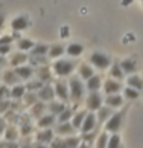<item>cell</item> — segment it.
<instances>
[{
	"label": "cell",
	"instance_id": "obj_1",
	"mask_svg": "<svg viewBox=\"0 0 143 148\" xmlns=\"http://www.w3.org/2000/svg\"><path fill=\"white\" fill-rule=\"evenodd\" d=\"M84 90H85V87L79 76H72L69 79V93H70V99L73 102H79L82 99Z\"/></svg>",
	"mask_w": 143,
	"mask_h": 148
},
{
	"label": "cell",
	"instance_id": "obj_2",
	"mask_svg": "<svg viewBox=\"0 0 143 148\" xmlns=\"http://www.w3.org/2000/svg\"><path fill=\"white\" fill-rule=\"evenodd\" d=\"M52 69H53L55 75L64 78V76H69L76 69V61H72V60H59L58 58L57 61L53 63Z\"/></svg>",
	"mask_w": 143,
	"mask_h": 148
},
{
	"label": "cell",
	"instance_id": "obj_3",
	"mask_svg": "<svg viewBox=\"0 0 143 148\" xmlns=\"http://www.w3.org/2000/svg\"><path fill=\"white\" fill-rule=\"evenodd\" d=\"M125 113H126V110H122V112L113 113L111 116H110V119L104 124V125H105V131H107V133H119L120 128H122V124H123Z\"/></svg>",
	"mask_w": 143,
	"mask_h": 148
},
{
	"label": "cell",
	"instance_id": "obj_4",
	"mask_svg": "<svg viewBox=\"0 0 143 148\" xmlns=\"http://www.w3.org/2000/svg\"><path fill=\"white\" fill-rule=\"evenodd\" d=\"M90 63H91V66H95V67L99 69V70H105L111 66V58H110L107 53L93 52L90 55Z\"/></svg>",
	"mask_w": 143,
	"mask_h": 148
},
{
	"label": "cell",
	"instance_id": "obj_5",
	"mask_svg": "<svg viewBox=\"0 0 143 148\" xmlns=\"http://www.w3.org/2000/svg\"><path fill=\"white\" fill-rule=\"evenodd\" d=\"M85 106L89 112H97L104 106V98L101 96L99 92H90V95L85 99Z\"/></svg>",
	"mask_w": 143,
	"mask_h": 148
},
{
	"label": "cell",
	"instance_id": "obj_6",
	"mask_svg": "<svg viewBox=\"0 0 143 148\" xmlns=\"http://www.w3.org/2000/svg\"><path fill=\"white\" fill-rule=\"evenodd\" d=\"M53 89H55V96L58 98L59 101L63 102H67L70 99V93H69V83L65 81H57L53 84Z\"/></svg>",
	"mask_w": 143,
	"mask_h": 148
},
{
	"label": "cell",
	"instance_id": "obj_7",
	"mask_svg": "<svg viewBox=\"0 0 143 148\" xmlns=\"http://www.w3.org/2000/svg\"><path fill=\"white\" fill-rule=\"evenodd\" d=\"M37 95H38V99L40 101H43V102H50V101H53L55 98V89H53V86H50L49 83H46V84H43V87L40 90L37 92Z\"/></svg>",
	"mask_w": 143,
	"mask_h": 148
},
{
	"label": "cell",
	"instance_id": "obj_8",
	"mask_svg": "<svg viewBox=\"0 0 143 148\" xmlns=\"http://www.w3.org/2000/svg\"><path fill=\"white\" fill-rule=\"evenodd\" d=\"M97 127V118H96V114L95 112H89L87 113V116L84 119V122H82L81 125V133H89V131H95Z\"/></svg>",
	"mask_w": 143,
	"mask_h": 148
},
{
	"label": "cell",
	"instance_id": "obj_9",
	"mask_svg": "<svg viewBox=\"0 0 143 148\" xmlns=\"http://www.w3.org/2000/svg\"><path fill=\"white\" fill-rule=\"evenodd\" d=\"M53 138H55V131L52 128H41V131H38V133L35 134L37 142L46 144V145L50 144V142L53 140Z\"/></svg>",
	"mask_w": 143,
	"mask_h": 148
},
{
	"label": "cell",
	"instance_id": "obj_10",
	"mask_svg": "<svg viewBox=\"0 0 143 148\" xmlns=\"http://www.w3.org/2000/svg\"><path fill=\"white\" fill-rule=\"evenodd\" d=\"M102 87H104V92H105L107 95H114V93H119L120 92L122 84H120V81L111 78V79H107Z\"/></svg>",
	"mask_w": 143,
	"mask_h": 148
},
{
	"label": "cell",
	"instance_id": "obj_11",
	"mask_svg": "<svg viewBox=\"0 0 143 148\" xmlns=\"http://www.w3.org/2000/svg\"><path fill=\"white\" fill-rule=\"evenodd\" d=\"M55 124H57V116L52 113H49V114L44 113L41 118H38V122H37V125L40 128H52Z\"/></svg>",
	"mask_w": 143,
	"mask_h": 148
},
{
	"label": "cell",
	"instance_id": "obj_12",
	"mask_svg": "<svg viewBox=\"0 0 143 148\" xmlns=\"http://www.w3.org/2000/svg\"><path fill=\"white\" fill-rule=\"evenodd\" d=\"M55 133L58 136H72L75 134V127L72 125V122H61L57 125V128H55Z\"/></svg>",
	"mask_w": 143,
	"mask_h": 148
},
{
	"label": "cell",
	"instance_id": "obj_13",
	"mask_svg": "<svg viewBox=\"0 0 143 148\" xmlns=\"http://www.w3.org/2000/svg\"><path fill=\"white\" fill-rule=\"evenodd\" d=\"M15 73H17L20 76V79H23V81H27V79H31L32 78V75H34V67L32 66H18V67H15Z\"/></svg>",
	"mask_w": 143,
	"mask_h": 148
},
{
	"label": "cell",
	"instance_id": "obj_14",
	"mask_svg": "<svg viewBox=\"0 0 143 148\" xmlns=\"http://www.w3.org/2000/svg\"><path fill=\"white\" fill-rule=\"evenodd\" d=\"M105 106L111 107V108H119L123 106V98L119 95V93H114V95H107V98L104 99Z\"/></svg>",
	"mask_w": 143,
	"mask_h": 148
},
{
	"label": "cell",
	"instance_id": "obj_15",
	"mask_svg": "<svg viewBox=\"0 0 143 148\" xmlns=\"http://www.w3.org/2000/svg\"><path fill=\"white\" fill-rule=\"evenodd\" d=\"M29 108H31V116L38 119V118H41L43 114L46 113V110H47V104L43 102V101H38V102L34 104V106H31Z\"/></svg>",
	"mask_w": 143,
	"mask_h": 148
},
{
	"label": "cell",
	"instance_id": "obj_16",
	"mask_svg": "<svg viewBox=\"0 0 143 148\" xmlns=\"http://www.w3.org/2000/svg\"><path fill=\"white\" fill-rule=\"evenodd\" d=\"M27 26H29V21L25 15H18V17H15L12 21H11V28H12L15 32H20V31H25L27 29Z\"/></svg>",
	"mask_w": 143,
	"mask_h": 148
},
{
	"label": "cell",
	"instance_id": "obj_17",
	"mask_svg": "<svg viewBox=\"0 0 143 148\" xmlns=\"http://www.w3.org/2000/svg\"><path fill=\"white\" fill-rule=\"evenodd\" d=\"M113 113H114V112H113V108H111V107H108V106H102V107L96 112L97 122H99V124H105Z\"/></svg>",
	"mask_w": 143,
	"mask_h": 148
},
{
	"label": "cell",
	"instance_id": "obj_18",
	"mask_svg": "<svg viewBox=\"0 0 143 148\" xmlns=\"http://www.w3.org/2000/svg\"><path fill=\"white\" fill-rule=\"evenodd\" d=\"M18 136H20V133H18V130H17L15 125H6V128H5V131H3L5 140L6 142H15L18 139Z\"/></svg>",
	"mask_w": 143,
	"mask_h": 148
},
{
	"label": "cell",
	"instance_id": "obj_19",
	"mask_svg": "<svg viewBox=\"0 0 143 148\" xmlns=\"http://www.w3.org/2000/svg\"><path fill=\"white\" fill-rule=\"evenodd\" d=\"M27 60H29V57L26 55V52H15V53L11 55L9 64L14 66V67H18V66H23Z\"/></svg>",
	"mask_w": 143,
	"mask_h": 148
},
{
	"label": "cell",
	"instance_id": "obj_20",
	"mask_svg": "<svg viewBox=\"0 0 143 148\" xmlns=\"http://www.w3.org/2000/svg\"><path fill=\"white\" fill-rule=\"evenodd\" d=\"M78 73H79V78L87 81L89 78H91V76L95 75V70H93V66L87 64V63H81L79 67H78Z\"/></svg>",
	"mask_w": 143,
	"mask_h": 148
},
{
	"label": "cell",
	"instance_id": "obj_21",
	"mask_svg": "<svg viewBox=\"0 0 143 148\" xmlns=\"http://www.w3.org/2000/svg\"><path fill=\"white\" fill-rule=\"evenodd\" d=\"M2 78H3V83L6 86H15L20 83V76L15 73V70H6L2 75Z\"/></svg>",
	"mask_w": 143,
	"mask_h": 148
},
{
	"label": "cell",
	"instance_id": "obj_22",
	"mask_svg": "<svg viewBox=\"0 0 143 148\" xmlns=\"http://www.w3.org/2000/svg\"><path fill=\"white\" fill-rule=\"evenodd\" d=\"M102 87V79L99 75H93L91 78L87 79L85 89H89L90 92H99V89Z\"/></svg>",
	"mask_w": 143,
	"mask_h": 148
},
{
	"label": "cell",
	"instance_id": "obj_23",
	"mask_svg": "<svg viewBox=\"0 0 143 148\" xmlns=\"http://www.w3.org/2000/svg\"><path fill=\"white\" fill-rule=\"evenodd\" d=\"M87 113H89L87 110H79V112L73 113V116H72L70 122H72V125L75 127V130H79V128H81V125H82V122H84Z\"/></svg>",
	"mask_w": 143,
	"mask_h": 148
},
{
	"label": "cell",
	"instance_id": "obj_24",
	"mask_svg": "<svg viewBox=\"0 0 143 148\" xmlns=\"http://www.w3.org/2000/svg\"><path fill=\"white\" fill-rule=\"evenodd\" d=\"M37 75H38V79L43 81V83H49V81H52V72L50 69L47 67V64L44 66H40V67L37 69Z\"/></svg>",
	"mask_w": 143,
	"mask_h": 148
},
{
	"label": "cell",
	"instance_id": "obj_25",
	"mask_svg": "<svg viewBox=\"0 0 143 148\" xmlns=\"http://www.w3.org/2000/svg\"><path fill=\"white\" fill-rule=\"evenodd\" d=\"M65 108V104L63 102V101H50V102H47V110H49V113H52V114H55V116H58L59 113H61L63 110Z\"/></svg>",
	"mask_w": 143,
	"mask_h": 148
},
{
	"label": "cell",
	"instance_id": "obj_26",
	"mask_svg": "<svg viewBox=\"0 0 143 148\" xmlns=\"http://www.w3.org/2000/svg\"><path fill=\"white\" fill-rule=\"evenodd\" d=\"M25 93H26V86L15 84L12 89H11V98H12L14 101H20V99H23Z\"/></svg>",
	"mask_w": 143,
	"mask_h": 148
},
{
	"label": "cell",
	"instance_id": "obj_27",
	"mask_svg": "<svg viewBox=\"0 0 143 148\" xmlns=\"http://www.w3.org/2000/svg\"><path fill=\"white\" fill-rule=\"evenodd\" d=\"M126 84H128V87H133V89L139 90V92L143 90V79L140 78L139 75H131V76H128Z\"/></svg>",
	"mask_w": 143,
	"mask_h": 148
},
{
	"label": "cell",
	"instance_id": "obj_28",
	"mask_svg": "<svg viewBox=\"0 0 143 148\" xmlns=\"http://www.w3.org/2000/svg\"><path fill=\"white\" fill-rule=\"evenodd\" d=\"M65 52H67V55H70V57H79L81 53L84 52V46L79 45V43H72V45L67 46Z\"/></svg>",
	"mask_w": 143,
	"mask_h": 148
},
{
	"label": "cell",
	"instance_id": "obj_29",
	"mask_svg": "<svg viewBox=\"0 0 143 148\" xmlns=\"http://www.w3.org/2000/svg\"><path fill=\"white\" fill-rule=\"evenodd\" d=\"M119 64H120V67H122V70L125 73H134L136 69H137L136 61L131 60V58H126V60H123V61H120Z\"/></svg>",
	"mask_w": 143,
	"mask_h": 148
},
{
	"label": "cell",
	"instance_id": "obj_30",
	"mask_svg": "<svg viewBox=\"0 0 143 148\" xmlns=\"http://www.w3.org/2000/svg\"><path fill=\"white\" fill-rule=\"evenodd\" d=\"M110 75H111L114 79H117V81H122L125 78V72L122 70V67H120L119 63H113L111 70H110Z\"/></svg>",
	"mask_w": 143,
	"mask_h": 148
},
{
	"label": "cell",
	"instance_id": "obj_31",
	"mask_svg": "<svg viewBox=\"0 0 143 148\" xmlns=\"http://www.w3.org/2000/svg\"><path fill=\"white\" fill-rule=\"evenodd\" d=\"M40 99H38V95L35 92H29V90H26L25 93V96H23V104L26 107H31V106H34L35 102H38Z\"/></svg>",
	"mask_w": 143,
	"mask_h": 148
},
{
	"label": "cell",
	"instance_id": "obj_32",
	"mask_svg": "<svg viewBox=\"0 0 143 148\" xmlns=\"http://www.w3.org/2000/svg\"><path fill=\"white\" fill-rule=\"evenodd\" d=\"M72 116H73V110H72V108H69V107H65L64 110L57 116V122H58V124H61V122H70Z\"/></svg>",
	"mask_w": 143,
	"mask_h": 148
},
{
	"label": "cell",
	"instance_id": "obj_33",
	"mask_svg": "<svg viewBox=\"0 0 143 148\" xmlns=\"http://www.w3.org/2000/svg\"><path fill=\"white\" fill-rule=\"evenodd\" d=\"M49 53V47L46 45H35L31 49V55H37V57H46Z\"/></svg>",
	"mask_w": 143,
	"mask_h": 148
},
{
	"label": "cell",
	"instance_id": "obj_34",
	"mask_svg": "<svg viewBox=\"0 0 143 148\" xmlns=\"http://www.w3.org/2000/svg\"><path fill=\"white\" fill-rule=\"evenodd\" d=\"M17 46H18V49L21 52H27V51H31V49L35 46V43L32 40H29V38H20Z\"/></svg>",
	"mask_w": 143,
	"mask_h": 148
},
{
	"label": "cell",
	"instance_id": "obj_35",
	"mask_svg": "<svg viewBox=\"0 0 143 148\" xmlns=\"http://www.w3.org/2000/svg\"><path fill=\"white\" fill-rule=\"evenodd\" d=\"M64 52H65V49L63 46H59V45H55V46L49 47V57L55 58V60H58L61 55H64Z\"/></svg>",
	"mask_w": 143,
	"mask_h": 148
},
{
	"label": "cell",
	"instance_id": "obj_36",
	"mask_svg": "<svg viewBox=\"0 0 143 148\" xmlns=\"http://www.w3.org/2000/svg\"><path fill=\"white\" fill-rule=\"evenodd\" d=\"M122 147V139H120L119 133H113L108 138V145L107 148H120Z\"/></svg>",
	"mask_w": 143,
	"mask_h": 148
},
{
	"label": "cell",
	"instance_id": "obj_37",
	"mask_svg": "<svg viewBox=\"0 0 143 148\" xmlns=\"http://www.w3.org/2000/svg\"><path fill=\"white\" fill-rule=\"evenodd\" d=\"M65 140V145H67V148H78L81 145V138H78V136H75V134H72V136H65L64 138Z\"/></svg>",
	"mask_w": 143,
	"mask_h": 148
},
{
	"label": "cell",
	"instance_id": "obj_38",
	"mask_svg": "<svg viewBox=\"0 0 143 148\" xmlns=\"http://www.w3.org/2000/svg\"><path fill=\"white\" fill-rule=\"evenodd\" d=\"M123 96L126 98V99H131V101H134V99H139L140 93H139V90L133 89V87H126V89L123 90Z\"/></svg>",
	"mask_w": 143,
	"mask_h": 148
},
{
	"label": "cell",
	"instance_id": "obj_39",
	"mask_svg": "<svg viewBox=\"0 0 143 148\" xmlns=\"http://www.w3.org/2000/svg\"><path fill=\"white\" fill-rule=\"evenodd\" d=\"M32 130H34V127H32V124L29 122V121H23V119H21L20 134H21V136H29V134L32 133Z\"/></svg>",
	"mask_w": 143,
	"mask_h": 148
},
{
	"label": "cell",
	"instance_id": "obj_40",
	"mask_svg": "<svg viewBox=\"0 0 143 148\" xmlns=\"http://www.w3.org/2000/svg\"><path fill=\"white\" fill-rule=\"evenodd\" d=\"M108 145V134H107V131L105 133H101L97 136V139H96V148H107Z\"/></svg>",
	"mask_w": 143,
	"mask_h": 148
},
{
	"label": "cell",
	"instance_id": "obj_41",
	"mask_svg": "<svg viewBox=\"0 0 143 148\" xmlns=\"http://www.w3.org/2000/svg\"><path fill=\"white\" fill-rule=\"evenodd\" d=\"M43 81H40V79H35V81H31V83H27L26 84V90H29V92H38L43 87Z\"/></svg>",
	"mask_w": 143,
	"mask_h": 148
},
{
	"label": "cell",
	"instance_id": "obj_42",
	"mask_svg": "<svg viewBox=\"0 0 143 148\" xmlns=\"http://www.w3.org/2000/svg\"><path fill=\"white\" fill-rule=\"evenodd\" d=\"M49 147H50V148H67V145H65V140H64V138H61V136L53 138V140L49 144Z\"/></svg>",
	"mask_w": 143,
	"mask_h": 148
},
{
	"label": "cell",
	"instance_id": "obj_43",
	"mask_svg": "<svg viewBox=\"0 0 143 148\" xmlns=\"http://www.w3.org/2000/svg\"><path fill=\"white\" fill-rule=\"evenodd\" d=\"M81 140L85 142V144L91 145L93 142L96 140V133H93V131H89V133H82L81 134Z\"/></svg>",
	"mask_w": 143,
	"mask_h": 148
},
{
	"label": "cell",
	"instance_id": "obj_44",
	"mask_svg": "<svg viewBox=\"0 0 143 148\" xmlns=\"http://www.w3.org/2000/svg\"><path fill=\"white\" fill-rule=\"evenodd\" d=\"M11 98V89L6 84H0V101L9 99Z\"/></svg>",
	"mask_w": 143,
	"mask_h": 148
},
{
	"label": "cell",
	"instance_id": "obj_45",
	"mask_svg": "<svg viewBox=\"0 0 143 148\" xmlns=\"http://www.w3.org/2000/svg\"><path fill=\"white\" fill-rule=\"evenodd\" d=\"M27 61H31L32 66H44L47 63L46 57H37V55H31V58L27 60Z\"/></svg>",
	"mask_w": 143,
	"mask_h": 148
},
{
	"label": "cell",
	"instance_id": "obj_46",
	"mask_svg": "<svg viewBox=\"0 0 143 148\" xmlns=\"http://www.w3.org/2000/svg\"><path fill=\"white\" fill-rule=\"evenodd\" d=\"M11 106H12V102L11 99H5V101H0V114L6 113L11 110Z\"/></svg>",
	"mask_w": 143,
	"mask_h": 148
},
{
	"label": "cell",
	"instance_id": "obj_47",
	"mask_svg": "<svg viewBox=\"0 0 143 148\" xmlns=\"http://www.w3.org/2000/svg\"><path fill=\"white\" fill-rule=\"evenodd\" d=\"M12 41H14V38L11 37V35L0 37V45H12Z\"/></svg>",
	"mask_w": 143,
	"mask_h": 148
},
{
	"label": "cell",
	"instance_id": "obj_48",
	"mask_svg": "<svg viewBox=\"0 0 143 148\" xmlns=\"http://www.w3.org/2000/svg\"><path fill=\"white\" fill-rule=\"evenodd\" d=\"M11 52V45H0V55L5 57Z\"/></svg>",
	"mask_w": 143,
	"mask_h": 148
},
{
	"label": "cell",
	"instance_id": "obj_49",
	"mask_svg": "<svg viewBox=\"0 0 143 148\" xmlns=\"http://www.w3.org/2000/svg\"><path fill=\"white\" fill-rule=\"evenodd\" d=\"M5 128H6V119H5L2 114H0V134H3Z\"/></svg>",
	"mask_w": 143,
	"mask_h": 148
},
{
	"label": "cell",
	"instance_id": "obj_50",
	"mask_svg": "<svg viewBox=\"0 0 143 148\" xmlns=\"http://www.w3.org/2000/svg\"><path fill=\"white\" fill-rule=\"evenodd\" d=\"M8 64V61H6V58H5V57H2V55H0V69H2L3 67V66H6Z\"/></svg>",
	"mask_w": 143,
	"mask_h": 148
},
{
	"label": "cell",
	"instance_id": "obj_51",
	"mask_svg": "<svg viewBox=\"0 0 143 148\" xmlns=\"http://www.w3.org/2000/svg\"><path fill=\"white\" fill-rule=\"evenodd\" d=\"M34 148H50V147L46 145V144H40V142H37V144L34 145Z\"/></svg>",
	"mask_w": 143,
	"mask_h": 148
},
{
	"label": "cell",
	"instance_id": "obj_52",
	"mask_svg": "<svg viewBox=\"0 0 143 148\" xmlns=\"http://www.w3.org/2000/svg\"><path fill=\"white\" fill-rule=\"evenodd\" d=\"M3 26H5V14L0 12V29H2Z\"/></svg>",
	"mask_w": 143,
	"mask_h": 148
},
{
	"label": "cell",
	"instance_id": "obj_53",
	"mask_svg": "<svg viewBox=\"0 0 143 148\" xmlns=\"http://www.w3.org/2000/svg\"><path fill=\"white\" fill-rule=\"evenodd\" d=\"M6 148H20V147L15 144V142H8V144H6Z\"/></svg>",
	"mask_w": 143,
	"mask_h": 148
},
{
	"label": "cell",
	"instance_id": "obj_54",
	"mask_svg": "<svg viewBox=\"0 0 143 148\" xmlns=\"http://www.w3.org/2000/svg\"><path fill=\"white\" fill-rule=\"evenodd\" d=\"M78 148H91V145H89V144H85V142H81V145H79Z\"/></svg>",
	"mask_w": 143,
	"mask_h": 148
},
{
	"label": "cell",
	"instance_id": "obj_55",
	"mask_svg": "<svg viewBox=\"0 0 143 148\" xmlns=\"http://www.w3.org/2000/svg\"><path fill=\"white\" fill-rule=\"evenodd\" d=\"M20 148H34V145H31V144H27V142H26V144H23Z\"/></svg>",
	"mask_w": 143,
	"mask_h": 148
},
{
	"label": "cell",
	"instance_id": "obj_56",
	"mask_svg": "<svg viewBox=\"0 0 143 148\" xmlns=\"http://www.w3.org/2000/svg\"><path fill=\"white\" fill-rule=\"evenodd\" d=\"M0 148H6V144H0Z\"/></svg>",
	"mask_w": 143,
	"mask_h": 148
},
{
	"label": "cell",
	"instance_id": "obj_57",
	"mask_svg": "<svg viewBox=\"0 0 143 148\" xmlns=\"http://www.w3.org/2000/svg\"><path fill=\"white\" fill-rule=\"evenodd\" d=\"M0 136H2V134H0Z\"/></svg>",
	"mask_w": 143,
	"mask_h": 148
}]
</instances>
